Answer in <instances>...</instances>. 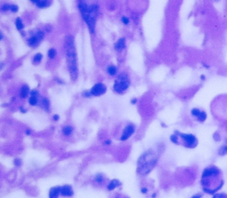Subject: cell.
Returning a JSON list of instances; mask_svg holds the SVG:
<instances>
[{
  "label": "cell",
  "instance_id": "cell-1",
  "mask_svg": "<svg viewBox=\"0 0 227 198\" xmlns=\"http://www.w3.org/2000/svg\"><path fill=\"white\" fill-rule=\"evenodd\" d=\"M200 184L204 193L212 195L217 194L224 184L222 170L215 165L206 166L201 172Z\"/></svg>",
  "mask_w": 227,
  "mask_h": 198
},
{
  "label": "cell",
  "instance_id": "cell-2",
  "mask_svg": "<svg viewBox=\"0 0 227 198\" xmlns=\"http://www.w3.org/2000/svg\"><path fill=\"white\" fill-rule=\"evenodd\" d=\"M160 158L158 150L149 149L143 152L137 162V172L142 177L149 174L156 166Z\"/></svg>",
  "mask_w": 227,
  "mask_h": 198
},
{
  "label": "cell",
  "instance_id": "cell-3",
  "mask_svg": "<svg viewBox=\"0 0 227 198\" xmlns=\"http://www.w3.org/2000/svg\"><path fill=\"white\" fill-rule=\"evenodd\" d=\"M98 8L97 0H79V9L83 19L88 25L92 33L94 32Z\"/></svg>",
  "mask_w": 227,
  "mask_h": 198
},
{
  "label": "cell",
  "instance_id": "cell-4",
  "mask_svg": "<svg viewBox=\"0 0 227 198\" xmlns=\"http://www.w3.org/2000/svg\"><path fill=\"white\" fill-rule=\"evenodd\" d=\"M66 54L70 77L72 81H76L78 76V66L76 48L74 45V38L72 35H67L66 37Z\"/></svg>",
  "mask_w": 227,
  "mask_h": 198
},
{
  "label": "cell",
  "instance_id": "cell-5",
  "mask_svg": "<svg viewBox=\"0 0 227 198\" xmlns=\"http://www.w3.org/2000/svg\"><path fill=\"white\" fill-rule=\"evenodd\" d=\"M169 140L173 144L190 150L195 149L199 145V140L194 134L182 133L178 130L174 131V133L169 136Z\"/></svg>",
  "mask_w": 227,
  "mask_h": 198
},
{
  "label": "cell",
  "instance_id": "cell-6",
  "mask_svg": "<svg viewBox=\"0 0 227 198\" xmlns=\"http://www.w3.org/2000/svg\"><path fill=\"white\" fill-rule=\"evenodd\" d=\"M131 85V80L126 73H121L118 75L114 84V90L118 94L124 93Z\"/></svg>",
  "mask_w": 227,
  "mask_h": 198
},
{
  "label": "cell",
  "instance_id": "cell-7",
  "mask_svg": "<svg viewBox=\"0 0 227 198\" xmlns=\"http://www.w3.org/2000/svg\"><path fill=\"white\" fill-rule=\"evenodd\" d=\"M191 116L195 121L200 122V123H203L206 119H207V112L205 111H203L202 109H200V108H193L190 112Z\"/></svg>",
  "mask_w": 227,
  "mask_h": 198
},
{
  "label": "cell",
  "instance_id": "cell-8",
  "mask_svg": "<svg viewBox=\"0 0 227 198\" xmlns=\"http://www.w3.org/2000/svg\"><path fill=\"white\" fill-rule=\"evenodd\" d=\"M135 130H136V127H135L134 124H132V123L128 124L126 127L124 128L123 133H121V137H120V140H121V141H127L131 136H132V135L135 133Z\"/></svg>",
  "mask_w": 227,
  "mask_h": 198
},
{
  "label": "cell",
  "instance_id": "cell-9",
  "mask_svg": "<svg viewBox=\"0 0 227 198\" xmlns=\"http://www.w3.org/2000/svg\"><path fill=\"white\" fill-rule=\"evenodd\" d=\"M107 91V87L104 83H96L91 89V93L94 97H99L101 95H104Z\"/></svg>",
  "mask_w": 227,
  "mask_h": 198
},
{
  "label": "cell",
  "instance_id": "cell-10",
  "mask_svg": "<svg viewBox=\"0 0 227 198\" xmlns=\"http://www.w3.org/2000/svg\"><path fill=\"white\" fill-rule=\"evenodd\" d=\"M60 195L62 196L70 197L74 195L73 188L70 185H64L60 187Z\"/></svg>",
  "mask_w": 227,
  "mask_h": 198
},
{
  "label": "cell",
  "instance_id": "cell-11",
  "mask_svg": "<svg viewBox=\"0 0 227 198\" xmlns=\"http://www.w3.org/2000/svg\"><path fill=\"white\" fill-rule=\"evenodd\" d=\"M60 195V187L51 188L49 192V198H59Z\"/></svg>",
  "mask_w": 227,
  "mask_h": 198
},
{
  "label": "cell",
  "instance_id": "cell-12",
  "mask_svg": "<svg viewBox=\"0 0 227 198\" xmlns=\"http://www.w3.org/2000/svg\"><path fill=\"white\" fill-rule=\"evenodd\" d=\"M217 154H218V156H220V157H224V156L227 155V140L218 148V150H217Z\"/></svg>",
  "mask_w": 227,
  "mask_h": 198
},
{
  "label": "cell",
  "instance_id": "cell-13",
  "mask_svg": "<svg viewBox=\"0 0 227 198\" xmlns=\"http://www.w3.org/2000/svg\"><path fill=\"white\" fill-rule=\"evenodd\" d=\"M115 48L116 50L121 51L125 48V39L124 38H120L115 44Z\"/></svg>",
  "mask_w": 227,
  "mask_h": 198
},
{
  "label": "cell",
  "instance_id": "cell-14",
  "mask_svg": "<svg viewBox=\"0 0 227 198\" xmlns=\"http://www.w3.org/2000/svg\"><path fill=\"white\" fill-rule=\"evenodd\" d=\"M121 183L118 181V179H112V181L108 183V189L109 191H112V190L115 189L117 187H119V186H121Z\"/></svg>",
  "mask_w": 227,
  "mask_h": 198
},
{
  "label": "cell",
  "instance_id": "cell-15",
  "mask_svg": "<svg viewBox=\"0 0 227 198\" xmlns=\"http://www.w3.org/2000/svg\"><path fill=\"white\" fill-rule=\"evenodd\" d=\"M28 94H30V89L28 88V85H23L21 88V91H20V97L22 98H26Z\"/></svg>",
  "mask_w": 227,
  "mask_h": 198
},
{
  "label": "cell",
  "instance_id": "cell-16",
  "mask_svg": "<svg viewBox=\"0 0 227 198\" xmlns=\"http://www.w3.org/2000/svg\"><path fill=\"white\" fill-rule=\"evenodd\" d=\"M40 103H41V107L44 111H46V112L50 111V101L48 100V98L43 97L40 101Z\"/></svg>",
  "mask_w": 227,
  "mask_h": 198
},
{
  "label": "cell",
  "instance_id": "cell-17",
  "mask_svg": "<svg viewBox=\"0 0 227 198\" xmlns=\"http://www.w3.org/2000/svg\"><path fill=\"white\" fill-rule=\"evenodd\" d=\"M39 39L36 37V34L33 35V37H31L28 40V43L29 46L31 47H36L38 43H39Z\"/></svg>",
  "mask_w": 227,
  "mask_h": 198
},
{
  "label": "cell",
  "instance_id": "cell-18",
  "mask_svg": "<svg viewBox=\"0 0 227 198\" xmlns=\"http://www.w3.org/2000/svg\"><path fill=\"white\" fill-rule=\"evenodd\" d=\"M74 131V128L72 126H65V127L62 128V134L65 136H69Z\"/></svg>",
  "mask_w": 227,
  "mask_h": 198
},
{
  "label": "cell",
  "instance_id": "cell-19",
  "mask_svg": "<svg viewBox=\"0 0 227 198\" xmlns=\"http://www.w3.org/2000/svg\"><path fill=\"white\" fill-rule=\"evenodd\" d=\"M108 74L111 76H115L117 74V68L115 66H109L107 69Z\"/></svg>",
  "mask_w": 227,
  "mask_h": 198
},
{
  "label": "cell",
  "instance_id": "cell-20",
  "mask_svg": "<svg viewBox=\"0 0 227 198\" xmlns=\"http://www.w3.org/2000/svg\"><path fill=\"white\" fill-rule=\"evenodd\" d=\"M28 103L32 106H36L38 103V97H34L31 96L28 99Z\"/></svg>",
  "mask_w": 227,
  "mask_h": 198
},
{
  "label": "cell",
  "instance_id": "cell-21",
  "mask_svg": "<svg viewBox=\"0 0 227 198\" xmlns=\"http://www.w3.org/2000/svg\"><path fill=\"white\" fill-rule=\"evenodd\" d=\"M42 59H43V55L41 53H37V54H36L35 55V57L33 58V63L35 64V65H37V64H38L41 60H42Z\"/></svg>",
  "mask_w": 227,
  "mask_h": 198
},
{
  "label": "cell",
  "instance_id": "cell-22",
  "mask_svg": "<svg viewBox=\"0 0 227 198\" xmlns=\"http://www.w3.org/2000/svg\"><path fill=\"white\" fill-rule=\"evenodd\" d=\"M15 25H16L17 29L20 30V31L22 30L23 28H24L23 23H22V20L20 19V18H17V19H16V21H15Z\"/></svg>",
  "mask_w": 227,
  "mask_h": 198
},
{
  "label": "cell",
  "instance_id": "cell-23",
  "mask_svg": "<svg viewBox=\"0 0 227 198\" xmlns=\"http://www.w3.org/2000/svg\"><path fill=\"white\" fill-rule=\"evenodd\" d=\"M104 179H105L104 176H103L102 174H100V173L97 174V175L95 176V178H94V181H95L97 183H99V184L103 183V182H104Z\"/></svg>",
  "mask_w": 227,
  "mask_h": 198
},
{
  "label": "cell",
  "instance_id": "cell-24",
  "mask_svg": "<svg viewBox=\"0 0 227 198\" xmlns=\"http://www.w3.org/2000/svg\"><path fill=\"white\" fill-rule=\"evenodd\" d=\"M56 55H57V51H56L55 49H50V50H49V51H48V57H49L50 59L55 58Z\"/></svg>",
  "mask_w": 227,
  "mask_h": 198
},
{
  "label": "cell",
  "instance_id": "cell-25",
  "mask_svg": "<svg viewBox=\"0 0 227 198\" xmlns=\"http://www.w3.org/2000/svg\"><path fill=\"white\" fill-rule=\"evenodd\" d=\"M37 6L40 8H44L48 6L47 0H39V1L37 3Z\"/></svg>",
  "mask_w": 227,
  "mask_h": 198
},
{
  "label": "cell",
  "instance_id": "cell-26",
  "mask_svg": "<svg viewBox=\"0 0 227 198\" xmlns=\"http://www.w3.org/2000/svg\"><path fill=\"white\" fill-rule=\"evenodd\" d=\"M212 198H227V195L224 193H217L213 195Z\"/></svg>",
  "mask_w": 227,
  "mask_h": 198
},
{
  "label": "cell",
  "instance_id": "cell-27",
  "mask_svg": "<svg viewBox=\"0 0 227 198\" xmlns=\"http://www.w3.org/2000/svg\"><path fill=\"white\" fill-rule=\"evenodd\" d=\"M13 163H14V166H20L22 165V160H21L20 158H16V159H14Z\"/></svg>",
  "mask_w": 227,
  "mask_h": 198
},
{
  "label": "cell",
  "instance_id": "cell-28",
  "mask_svg": "<svg viewBox=\"0 0 227 198\" xmlns=\"http://www.w3.org/2000/svg\"><path fill=\"white\" fill-rule=\"evenodd\" d=\"M121 22H123L124 24H125V25H127V24H129L130 20L128 19L127 17H123V18H121Z\"/></svg>",
  "mask_w": 227,
  "mask_h": 198
},
{
  "label": "cell",
  "instance_id": "cell-29",
  "mask_svg": "<svg viewBox=\"0 0 227 198\" xmlns=\"http://www.w3.org/2000/svg\"><path fill=\"white\" fill-rule=\"evenodd\" d=\"M30 95L34 96V97H38L39 93H38V91L37 90V89H33V90L30 91Z\"/></svg>",
  "mask_w": 227,
  "mask_h": 198
},
{
  "label": "cell",
  "instance_id": "cell-30",
  "mask_svg": "<svg viewBox=\"0 0 227 198\" xmlns=\"http://www.w3.org/2000/svg\"><path fill=\"white\" fill-rule=\"evenodd\" d=\"M2 11H8V10H11V6L10 5H4L1 8Z\"/></svg>",
  "mask_w": 227,
  "mask_h": 198
},
{
  "label": "cell",
  "instance_id": "cell-31",
  "mask_svg": "<svg viewBox=\"0 0 227 198\" xmlns=\"http://www.w3.org/2000/svg\"><path fill=\"white\" fill-rule=\"evenodd\" d=\"M202 196H203V194H202V193H197V194L194 195L191 198H202Z\"/></svg>",
  "mask_w": 227,
  "mask_h": 198
},
{
  "label": "cell",
  "instance_id": "cell-32",
  "mask_svg": "<svg viewBox=\"0 0 227 198\" xmlns=\"http://www.w3.org/2000/svg\"><path fill=\"white\" fill-rule=\"evenodd\" d=\"M18 6H15V5H12V6H11V11L12 12H16L17 11H18Z\"/></svg>",
  "mask_w": 227,
  "mask_h": 198
},
{
  "label": "cell",
  "instance_id": "cell-33",
  "mask_svg": "<svg viewBox=\"0 0 227 198\" xmlns=\"http://www.w3.org/2000/svg\"><path fill=\"white\" fill-rule=\"evenodd\" d=\"M83 96H84L85 97H90L92 96V93H91V90H90V91L87 90V91H84V92H83Z\"/></svg>",
  "mask_w": 227,
  "mask_h": 198
},
{
  "label": "cell",
  "instance_id": "cell-34",
  "mask_svg": "<svg viewBox=\"0 0 227 198\" xmlns=\"http://www.w3.org/2000/svg\"><path fill=\"white\" fill-rule=\"evenodd\" d=\"M148 192V188H141V193L142 194H146Z\"/></svg>",
  "mask_w": 227,
  "mask_h": 198
},
{
  "label": "cell",
  "instance_id": "cell-35",
  "mask_svg": "<svg viewBox=\"0 0 227 198\" xmlns=\"http://www.w3.org/2000/svg\"><path fill=\"white\" fill-rule=\"evenodd\" d=\"M111 143H112L111 140H106V141H104V144H105V145H110Z\"/></svg>",
  "mask_w": 227,
  "mask_h": 198
},
{
  "label": "cell",
  "instance_id": "cell-36",
  "mask_svg": "<svg viewBox=\"0 0 227 198\" xmlns=\"http://www.w3.org/2000/svg\"><path fill=\"white\" fill-rule=\"evenodd\" d=\"M52 119H53V120H55V121H58L59 119H60V117H59V115H53Z\"/></svg>",
  "mask_w": 227,
  "mask_h": 198
},
{
  "label": "cell",
  "instance_id": "cell-37",
  "mask_svg": "<svg viewBox=\"0 0 227 198\" xmlns=\"http://www.w3.org/2000/svg\"><path fill=\"white\" fill-rule=\"evenodd\" d=\"M20 111H21L22 113H25V112H27V110H26V109H24V108H23L22 106H21V107H20Z\"/></svg>",
  "mask_w": 227,
  "mask_h": 198
},
{
  "label": "cell",
  "instance_id": "cell-38",
  "mask_svg": "<svg viewBox=\"0 0 227 198\" xmlns=\"http://www.w3.org/2000/svg\"><path fill=\"white\" fill-rule=\"evenodd\" d=\"M2 175H3V170H2V167H1V166H0V179L2 178Z\"/></svg>",
  "mask_w": 227,
  "mask_h": 198
},
{
  "label": "cell",
  "instance_id": "cell-39",
  "mask_svg": "<svg viewBox=\"0 0 227 198\" xmlns=\"http://www.w3.org/2000/svg\"><path fill=\"white\" fill-rule=\"evenodd\" d=\"M26 135H31V130L27 129V130H26Z\"/></svg>",
  "mask_w": 227,
  "mask_h": 198
},
{
  "label": "cell",
  "instance_id": "cell-40",
  "mask_svg": "<svg viewBox=\"0 0 227 198\" xmlns=\"http://www.w3.org/2000/svg\"><path fill=\"white\" fill-rule=\"evenodd\" d=\"M3 37H4V35H3V34L0 32V41H1L2 39H3Z\"/></svg>",
  "mask_w": 227,
  "mask_h": 198
},
{
  "label": "cell",
  "instance_id": "cell-41",
  "mask_svg": "<svg viewBox=\"0 0 227 198\" xmlns=\"http://www.w3.org/2000/svg\"><path fill=\"white\" fill-rule=\"evenodd\" d=\"M136 102H137V99H136V98H134V99L131 101V103H135Z\"/></svg>",
  "mask_w": 227,
  "mask_h": 198
},
{
  "label": "cell",
  "instance_id": "cell-42",
  "mask_svg": "<svg viewBox=\"0 0 227 198\" xmlns=\"http://www.w3.org/2000/svg\"><path fill=\"white\" fill-rule=\"evenodd\" d=\"M155 196H156V194H155V193H154V194H153V195H152V197H153V198H154V197H155Z\"/></svg>",
  "mask_w": 227,
  "mask_h": 198
},
{
  "label": "cell",
  "instance_id": "cell-43",
  "mask_svg": "<svg viewBox=\"0 0 227 198\" xmlns=\"http://www.w3.org/2000/svg\"><path fill=\"white\" fill-rule=\"evenodd\" d=\"M116 198H118V197H116ZM123 198H129V197H123Z\"/></svg>",
  "mask_w": 227,
  "mask_h": 198
}]
</instances>
